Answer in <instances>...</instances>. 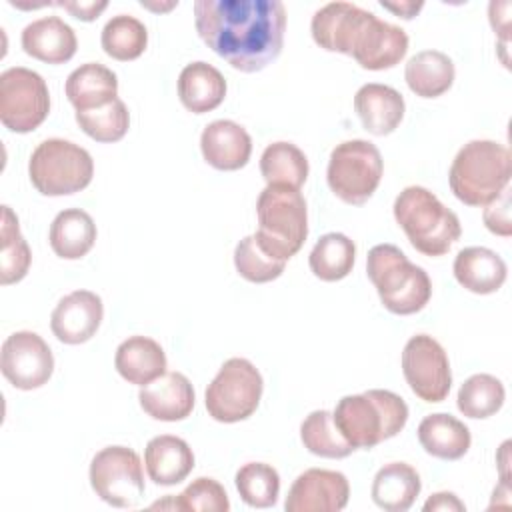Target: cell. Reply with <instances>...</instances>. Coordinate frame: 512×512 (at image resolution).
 <instances>
[{"label": "cell", "mask_w": 512, "mask_h": 512, "mask_svg": "<svg viewBox=\"0 0 512 512\" xmlns=\"http://www.w3.org/2000/svg\"><path fill=\"white\" fill-rule=\"evenodd\" d=\"M100 44L110 58L128 62L146 50L148 30L138 18L130 14H118L104 24Z\"/></svg>", "instance_id": "34"}, {"label": "cell", "mask_w": 512, "mask_h": 512, "mask_svg": "<svg viewBox=\"0 0 512 512\" xmlns=\"http://www.w3.org/2000/svg\"><path fill=\"white\" fill-rule=\"evenodd\" d=\"M452 270L458 284L474 294H492L500 290L508 274L502 256L484 246L462 248L454 258Z\"/></svg>", "instance_id": "23"}, {"label": "cell", "mask_w": 512, "mask_h": 512, "mask_svg": "<svg viewBox=\"0 0 512 512\" xmlns=\"http://www.w3.org/2000/svg\"><path fill=\"white\" fill-rule=\"evenodd\" d=\"M422 488L420 474L406 462L384 464L372 480V500L386 512H406Z\"/></svg>", "instance_id": "27"}, {"label": "cell", "mask_w": 512, "mask_h": 512, "mask_svg": "<svg viewBox=\"0 0 512 512\" xmlns=\"http://www.w3.org/2000/svg\"><path fill=\"white\" fill-rule=\"evenodd\" d=\"M64 90L76 112H88L118 98V78L104 64L86 62L70 72Z\"/></svg>", "instance_id": "24"}, {"label": "cell", "mask_w": 512, "mask_h": 512, "mask_svg": "<svg viewBox=\"0 0 512 512\" xmlns=\"http://www.w3.org/2000/svg\"><path fill=\"white\" fill-rule=\"evenodd\" d=\"M484 224L492 234L510 236L512 222H510V188H504L492 202L484 208Z\"/></svg>", "instance_id": "41"}, {"label": "cell", "mask_w": 512, "mask_h": 512, "mask_svg": "<svg viewBox=\"0 0 512 512\" xmlns=\"http://www.w3.org/2000/svg\"><path fill=\"white\" fill-rule=\"evenodd\" d=\"M144 466L150 480L158 486H174L188 478L194 468V452L186 440L160 434L144 448Z\"/></svg>", "instance_id": "21"}, {"label": "cell", "mask_w": 512, "mask_h": 512, "mask_svg": "<svg viewBox=\"0 0 512 512\" xmlns=\"http://www.w3.org/2000/svg\"><path fill=\"white\" fill-rule=\"evenodd\" d=\"M50 246L64 260L86 256L96 242V224L92 216L80 208H66L56 214L48 232Z\"/></svg>", "instance_id": "29"}, {"label": "cell", "mask_w": 512, "mask_h": 512, "mask_svg": "<svg viewBox=\"0 0 512 512\" xmlns=\"http://www.w3.org/2000/svg\"><path fill=\"white\" fill-rule=\"evenodd\" d=\"M300 440L308 452L320 458H346L354 448L334 424L332 412L314 410L300 424Z\"/></svg>", "instance_id": "35"}, {"label": "cell", "mask_w": 512, "mask_h": 512, "mask_svg": "<svg viewBox=\"0 0 512 512\" xmlns=\"http://www.w3.org/2000/svg\"><path fill=\"white\" fill-rule=\"evenodd\" d=\"M366 272L380 302L392 314L408 316L420 312L432 296V282L426 270L412 264L394 244L372 246L366 256Z\"/></svg>", "instance_id": "5"}, {"label": "cell", "mask_w": 512, "mask_h": 512, "mask_svg": "<svg viewBox=\"0 0 512 512\" xmlns=\"http://www.w3.org/2000/svg\"><path fill=\"white\" fill-rule=\"evenodd\" d=\"M204 160L216 170H240L252 154V138L244 126L234 120H214L200 134Z\"/></svg>", "instance_id": "18"}, {"label": "cell", "mask_w": 512, "mask_h": 512, "mask_svg": "<svg viewBox=\"0 0 512 512\" xmlns=\"http://www.w3.org/2000/svg\"><path fill=\"white\" fill-rule=\"evenodd\" d=\"M356 260V244L342 232H328L314 244L308 264L316 278L336 282L352 272Z\"/></svg>", "instance_id": "31"}, {"label": "cell", "mask_w": 512, "mask_h": 512, "mask_svg": "<svg viewBox=\"0 0 512 512\" xmlns=\"http://www.w3.org/2000/svg\"><path fill=\"white\" fill-rule=\"evenodd\" d=\"M418 442L434 458L458 460L468 452L472 436L462 420L436 412L424 416L418 424Z\"/></svg>", "instance_id": "28"}, {"label": "cell", "mask_w": 512, "mask_h": 512, "mask_svg": "<svg viewBox=\"0 0 512 512\" xmlns=\"http://www.w3.org/2000/svg\"><path fill=\"white\" fill-rule=\"evenodd\" d=\"M350 498L348 478L338 470L308 468L290 486L286 512H340Z\"/></svg>", "instance_id": "15"}, {"label": "cell", "mask_w": 512, "mask_h": 512, "mask_svg": "<svg viewBox=\"0 0 512 512\" xmlns=\"http://www.w3.org/2000/svg\"><path fill=\"white\" fill-rule=\"evenodd\" d=\"M114 366L126 382L146 386L166 372V354L156 340L130 336L116 348Z\"/></svg>", "instance_id": "25"}, {"label": "cell", "mask_w": 512, "mask_h": 512, "mask_svg": "<svg viewBox=\"0 0 512 512\" xmlns=\"http://www.w3.org/2000/svg\"><path fill=\"white\" fill-rule=\"evenodd\" d=\"M406 52L408 34L400 26L384 22L374 12L366 10V16L352 36L348 56L366 70H386L396 66Z\"/></svg>", "instance_id": "14"}, {"label": "cell", "mask_w": 512, "mask_h": 512, "mask_svg": "<svg viewBox=\"0 0 512 512\" xmlns=\"http://www.w3.org/2000/svg\"><path fill=\"white\" fill-rule=\"evenodd\" d=\"M366 10L352 2H330L318 8L310 22V32L314 42L328 50L350 54L352 36L362 22Z\"/></svg>", "instance_id": "22"}, {"label": "cell", "mask_w": 512, "mask_h": 512, "mask_svg": "<svg viewBox=\"0 0 512 512\" xmlns=\"http://www.w3.org/2000/svg\"><path fill=\"white\" fill-rule=\"evenodd\" d=\"M138 402L150 418L176 422L190 416L196 394L190 380L182 372H164L150 384L140 386Z\"/></svg>", "instance_id": "17"}, {"label": "cell", "mask_w": 512, "mask_h": 512, "mask_svg": "<svg viewBox=\"0 0 512 512\" xmlns=\"http://www.w3.org/2000/svg\"><path fill=\"white\" fill-rule=\"evenodd\" d=\"M0 370L14 388L34 390L50 380L54 356L40 334L20 330L2 342Z\"/></svg>", "instance_id": "13"}, {"label": "cell", "mask_w": 512, "mask_h": 512, "mask_svg": "<svg viewBox=\"0 0 512 512\" xmlns=\"http://www.w3.org/2000/svg\"><path fill=\"white\" fill-rule=\"evenodd\" d=\"M510 150L494 140H470L452 160L448 182L468 206H486L510 184Z\"/></svg>", "instance_id": "3"}, {"label": "cell", "mask_w": 512, "mask_h": 512, "mask_svg": "<svg viewBox=\"0 0 512 512\" xmlns=\"http://www.w3.org/2000/svg\"><path fill=\"white\" fill-rule=\"evenodd\" d=\"M236 490L252 508H270L280 496V476L266 462H248L236 472Z\"/></svg>", "instance_id": "37"}, {"label": "cell", "mask_w": 512, "mask_h": 512, "mask_svg": "<svg viewBox=\"0 0 512 512\" xmlns=\"http://www.w3.org/2000/svg\"><path fill=\"white\" fill-rule=\"evenodd\" d=\"M260 172L266 184H280L300 190L308 178V158L292 142H272L260 156Z\"/></svg>", "instance_id": "32"}, {"label": "cell", "mask_w": 512, "mask_h": 512, "mask_svg": "<svg viewBox=\"0 0 512 512\" xmlns=\"http://www.w3.org/2000/svg\"><path fill=\"white\" fill-rule=\"evenodd\" d=\"M50 112L46 80L24 66H12L0 74V122L4 128L26 134L38 128Z\"/></svg>", "instance_id": "10"}, {"label": "cell", "mask_w": 512, "mask_h": 512, "mask_svg": "<svg viewBox=\"0 0 512 512\" xmlns=\"http://www.w3.org/2000/svg\"><path fill=\"white\" fill-rule=\"evenodd\" d=\"M194 24L212 52L232 68L252 74L280 56L286 8L280 0H198Z\"/></svg>", "instance_id": "1"}, {"label": "cell", "mask_w": 512, "mask_h": 512, "mask_svg": "<svg viewBox=\"0 0 512 512\" xmlns=\"http://www.w3.org/2000/svg\"><path fill=\"white\" fill-rule=\"evenodd\" d=\"M226 80L218 68L208 62H190L178 76V98L194 114H204L222 104Z\"/></svg>", "instance_id": "26"}, {"label": "cell", "mask_w": 512, "mask_h": 512, "mask_svg": "<svg viewBox=\"0 0 512 512\" xmlns=\"http://www.w3.org/2000/svg\"><path fill=\"white\" fill-rule=\"evenodd\" d=\"M234 266H236L238 274L244 280L254 282V284H264V282L276 280L284 272L286 262L268 256L258 246V242L252 234V236H244L236 244V248H234Z\"/></svg>", "instance_id": "40"}, {"label": "cell", "mask_w": 512, "mask_h": 512, "mask_svg": "<svg viewBox=\"0 0 512 512\" xmlns=\"http://www.w3.org/2000/svg\"><path fill=\"white\" fill-rule=\"evenodd\" d=\"M334 424L354 450H370L394 438L408 422V404L390 390L372 388L340 398L332 412Z\"/></svg>", "instance_id": "2"}, {"label": "cell", "mask_w": 512, "mask_h": 512, "mask_svg": "<svg viewBox=\"0 0 512 512\" xmlns=\"http://www.w3.org/2000/svg\"><path fill=\"white\" fill-rule=\"evenodd\" d=\"M380 6L390 10V12H394L396 16H400L404 20H410V18H414L422 10L424 4L422 2H410V0H406V2H384L382 0Z\"/></svg>", "instance_id": "45"}, {"label": "cell", "mask_w": 512, "mask_h": 512, "mask_svg": "<svg viewBox=\"0 0 512 512\" xmlns=\"http://www.w3.org/2000/svg\"><path fill=\"white\" fill-rule=\"evenodd\" d=\"M434 510H442V512H450V510H456V512H464L466 506L464 502L458 500L456 494L452 492H436L432 494L426 502H424V512H434Z\"/></svg>", "instance_id": "43"}, {"label": "cell", "mask_w": 512, "mask_h": 512, "mask_svg": "<svg viewBox=\"0 0 512 512\" xmlns=\"http://www.w3.org/2000/svg\"><path fill=\"white\" fill-rule=\"evenodd\" d=\"M264 380L246 358H228L206 388L204 402L216 422L234 424L250 418L262 398Z\"/></svg>", "instance_id": "9"}, {"label": "cell", "mask_w": 512, "mask_h": 512, "mask_svg": "<svg viewBox=\"0 0 512 512\" xmlns=\"http://www.w3.org/2000/svg\"><path fill=\"white\" fill-rule=\"evenodd\" d=\"M172 506L176 510H192V512H228L230 500L224 486L214 480L200 476L192 480L178 498H166L162 502L152 504V508H166Z\"/></svg>", "instance_id": "38"}, {"label": "cell", "mask_w": 512, "mask_h": 512, "mask_svg": "<svg viewBox=\"0 0 512 512\" xmlns=\"http://www.w3.org/2000/svg\"><path fill=\"white\" fill-rule=\"evenodd\" d=\"M402 372L410 390L424 402L446 400L452 386L448 354L428 334L412 336L402 350Z\"/></svg>", "instance_id": "12"}, {"label": "cell", "mask_w": 512, "mask_h": 512, "mask_svg": "<svg viewBox=\"0 0 512 512\" xmlns=\"http://www.w3.org/2000/svg\"><path fill=\"white\" fill-rule=\"evenodd\" d=\"M506 400L504 384L492 374H472L458 390V410L468 418H488L496 414Z\"/></svg>", "instance_id": "36"}, {"label": "cell", "mask_w": 512, "mask_h": 512, "mask_svg": "<svg viewBox=\"0 0 512 512\" xmlns=\"http://www.w3.org/2000/svg\"><path fill=\"white\" fill-rule=\"evenodd\" d=\"M102 316L104 304L96 292L74 290L52 310L50 328L60 342L82 344L98 332Z\"/></svg>", "instance_id": "16"}, {"label": "cell", "mask_w": 512, "mask_h": 512, "mask_svg": "<svg viewBox=\"0 0 512 512\" xmlns=\"http://www.w3.org/2000/svg\"><path fill=\"white\" fill-rule=\"evenodd\" d=\"M76 122L82 128V132L96 142H118L128 132L130 114L126 104L120 98H116L102 108L76 112Z\"/></svg>", "instance_id": "39"}, {"label": "cell", "mask_w": 512, "mask_h": 512, "mask_svg": "<svg viewBox=\"0 0 512 512\" xmlns=\"http://www.w3.org/2000/svg\"><path fill=\"white\" fill-rule=\"evenodd\" d=\"M90 486L114 508H132L144 496L140 456L128 446H106L90 462Z\"/></svg>", "instance_id": "11"}, {"label": "cell", "mask_w": 512, "mask_h": 512, "mask_svg": "<svg viewBox=\"0 0 512 512\" xmlns=\"http://www.w3.org/2000/svg\"><path fill=\"white\" fill-rule=\"evenodd\" d=\"M384 172L380 150L362 138L336 144L330 152L326 180L330 190L346 204H364L378 188Z\"/></svg>", "instance_id": "8"}, {"label": "cell", "mask_w": 512, "mask_h": 512, "mask_svg": "<svg viewBox=\"0 0 512 512\" xmlns=\"http://www.w3.org/2000/svg\"><path fill=\"white\" fill-rule=\"evenodd\" d=\"M454 62L440 50L416 52L404 68L408 88L420 98H438L454 84Z\"/></svg>", "instance_id": "30"}, {"label": "cell", "mask_w": 512, "mask_h": 512, "mask_svg": "<svg viewBox=\"0 0 512 512\" xmlns=\"http://www.w3.org/2000/svg\"><path fill=\"white\" fill-rule=\"evenodd\" d=\"M20 42L28 56L48 64L68 62L78 48L72 26L60 16H44L26 24Z\"/></svg>", "instance_id": "19"}, {"label": "cell", "mask_w": 512, "mask_h": 512, "mask_svg": "<svg viewBox=\"0 0 512 512\" xmlns=\"http://www.w3.org/2000/svg\"><path fill=\"white\" fill-rule=\"evenodd\" d=\"M258 246L272 258L288 262L306 242L308 210L300 190L266 184L256 200Z\"/></svg>", "instance_id": "4"}, {"label": "cell", "mask_w": 512, "mask_h": 512, "mask_svg": "<svg viewBox=\"0 0 512 512\" xmlns=\"http://www.w3.org/2000/svg\"><path fill=\"white\" fill-rule=\"evenodd\" d=\"M354 110L364 130L374 136H386L400 126L406 104L396 88L370 82L358 88L354 96Z\"/></svg>", "instance_id": "20"}, {"label": "cell", "mask_w": 512, "mask_h": 512, "mask_svg": "<svg viewBox=\"0 0 512 512\" xmlns=\"http://www.w3.org/2000/svg\"><path fill=\"white\" fill-rule=\"evenodd\" d=\"M32 186L44 196H66L84 190L94 176L90 152L64 138L42 140L28 160Z\"/></svg>", "instance_id": "7"}, {"label": "cell", "mask_w": 512, "mask_h": 512, "mask_svg": "<svg viewBox=\"0 0 512 512\" xmlns=\"http://www.w3.org/2000/svg\"><path fill=\"white\" fill-rule=\"evenodd\" d=\"M0 284L8 286L14 282H20L30 268L32 252L28 248V242L20 234L18 218L12 212L10 206H2V224H0Z\"/></svg>", "instance_id": "33"}, {"label": "cell", "mask_w": 512, "mask_h": 512, "mask_svg": "<svg viewBox=\"0 0 512 512\" xmlns=\"http://www.w3.org/2000/svg\"><path fill=\"white\" fill-rule=\"evenodd\" d=\"M490 10V24L492 28L502 34L504 38H508V24H510V2H490L488 6Z\"/></svg>", "instance_id": "44"}, {"label": "cell", "mask_w": 512, "mask_h": 512, "mask_svg": "<svg viewBox=\"0 0 512 512\" xmlns=\"http://www.w3.org/2000/svg\"><path fill=\"white\" fill-rule=\"evenodd\" d=\"M52 6H60L64 10H68L74 18L84 20V22H92L100 16L102 10H106L108 2H52Z\"/></svg>", "instance_id": "42"}, {"label": "cell", "mask_w": 512, "mask_h": 512, "mask_svg": "<svg viewBox=\"0 0 512 512\" xmlns=\"http://www.w3.org/2000/svg\"><path fill=\"white\" fill-rule=\"evenodd\" d=\"M394 218L424 256H444L462 234L458 216L424 186H406L396 196Z\"/></svg>", "instance_id": "6"}]
</instances>
